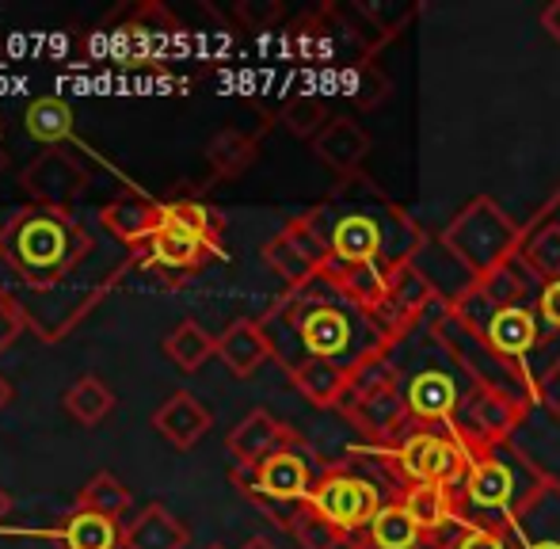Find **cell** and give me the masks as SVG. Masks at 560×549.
<instances>
[{
  "label": "cell",
  "mask_w": 560,
  "mask_h": 549,
  "mask_svg": "<svg viewBox=\"0 0 560 549\" xmlns=\"http://www.w3.org/2000/svg\"><path fill=\"white\" fill-rule=\"evenodd\" d=\"M23 328H27V313H23V305L0 287V351L12 348V340L23 332Z\"/></svg>",
  "instance_id": "cell-38"
},
{
  "label": "cell",
  "mask_w": 560,
  "mask_h": 549,
  "mask_svg": "<svg viewBox=\"0 0 560 549\" xmlns=\"http://www.w3.org/2000/svg\"><path fill=\"white\" fill-rule=\"evenodd\" d=\"M332 260L328 233L320 230V210L302 218H290L279 233L264 245V264L287 282L290 290H305L320 279V271Z\"/></svg>",
  "instance_id": "cell-6"
},
{
  "label": "cell",
  "mask_w": 560,
  "mask_h": 549,
  "mask_svg": "<svg viewBox=\"0 0 560 549\" xmlns=\"http://www.w3.org/2000/svg\"><path fill=\"white\" fill-rule=\"evenodd\" d=\"M218 359L229 366L233 378H252L267 359H275L264 325L252 320V317H236L233 325L218 336Z\"/></svg>",
  "instance_id": "cell-21"
},
{
  "label": "cell",
  "mask_w": 560,
  "mask_h": 549,
  "mask_svg": "<svg viewBox=\"0 0 560 549\" xmlns=\"http://www.w3.org/2000/svg\"><path fill=\"white\" fill-rule=\"evenodd\" d=\"M191 530L164 504H149L122 527V549H187Z\"/></svg>",
  "instance_id": "cell-24"
},
{
  "label": "cell",
  "mask_w": 560,
  "mask_h": 549,
  "mask_svg": "<svg viewBox=\"0 0 560 549\" xmlns=\"http://www.w3.org/2000/svg\"><path fill=\"white\" fill-rule=\"evenodd\" d=\"M115 401L118 397L104 386V378H96V374H84V378H77L73 386L66 389V409L77 423H84V428L104 423L107 416L115 412Z\"/></svg>",
  "instance_id": "cell-30"
},
{
  "label": "cell",
  "mask_w": 560,
  "mask_h": 549,
  "mask_svg": "<svg viewBox=\"0 0 560 549\" xmlns=\"http://www.w3.org/2000/svg\"><path fill=\"white\" fill-rule=\"evenodd\" d=\"M244 549H275L271 542H267V538H252V542L248 546H244Z\"/></svg>",
  "instance_id": "cell-45"
},
{
  "label": "cell",
  "mask_w": 560,
  "mask_h": 549,
  "mask_svg": "<svg viewBox=\"0 0 560 549\" xmlns=\"http://www.w3.org/2000/svg\"><path fill=\"white\" fill-rule=\"evenodd\" d=\"M472 290L485 297V305H492V313H500L511 309V305H523L526 279L511 264H503V268H492L488 274H480V279H472Z\"/></svg>",
  "instance_id": "cell-35"
},
{
  "label": "cell",
  "mask_w": 560,
  "mask_h": 549,
  "mask_svg": "<svg viewBox=\"0 0 560 549\" xmlns=\"http://www.w3.org/2000/svg\"><path fill=\"white\" fill-rule=\"evenodd\" d=\"M523 549H560V542H553V538H541V542H530V546H523Z\"/></svg>",
  "instance_id": "cell-44"
},
{
  "label": "cell",
  "mask_w": 560,
  "mask_h": 549,
  "mask_svg": "<svg viewBox=\"0 0 560 549\" xmlns=\"http://www.w3.org/2000/svg\"><path fill=\"white\" fill-rule=\"evenodd\" d=\"M523 268L541 282L560 279V225H546L541 233H534L523 248H518Z\"/></svg>",
  "instance_id": "cell-34"
},
{
  "label": "cell",
  "mask_w": 560,
  "mask_h": 549,
  "mask_svg": "<svg viewBox=\"0 0 560 549\" xmlns=\"http://www.w3.org/2000/svg\"><path fill=\"white\" fill-rule=\"evenodd\" d=\"M207 549H225V546H207Z\"/></svg>",
  "instance_id": "cell-48"
},
{
  "label": "cell",
  "mask_w": 560,
  "mask_h": 549,
  "mask_svg": "<svg viewBox=\"0 0 560 549\" xmlns=\"http://www.w3.org/2000/svg\"><path fill=\"white\" fill-rule=\"evenodd\" d=\"M161 210H164V199H149V195H141V191H122L115 202H107V207L100 210V225L133 253V248L145 245L156 233Z\"/></svg>",
  "instance_id": "cell-15"
},
{
  "label": "cell",
  "mask_w": 560,
  "mask_h": 549,
  "mask_svg": "<svg viewBox=\"0 0 560 549\" xmlns=\"http://www.w3.org/2000/svg\"><path fill=\"white\" fill-rule=\"evenodd\" d=\"M259 156V138L256 135H244V130H222L214 135V141L207 145V164L218 179H236L256 164Z\"/></svg>",
  "instance_id": "cell-26"
},
{
  "label": "cell",
  "mask_w": 560,
  "mask_h": 549,
  "mask_svg": "<svg viewBox=\"0 0 560 549\" xmlns=\"http://www.w3.org/2000/svg\"><path fill=\"white\" fill-rule=\"evenodd\" d=\"M279 15H282V4H275V0H241V4H236V20L252 31L271 27Z\"/></svg>",
  "instance_id": "cell-39"
},
{
  "label": "cell",
  "mask_w": 560,
  "mask_h": 549,
  "mask_svg": "<svg viewBox=\"0 0 560 549\" xmlns=\"http://www.w3.org/2000/svg\"><path fill=\"white\" fill-rule=\"evenodd\" d=\"M454 549H511L508 527H477V523H469L465 530H457Z\"/></svg>",
  "instance_id": "cell-37"
},
{
  "label": "cell",
  "mask_w": 560,
  "mask_h": 549,
  "mask_svg": "<svg viewBox=\"0 0 560 549\" xmlns=\"http://www.w3.org/2000/svg\"><path fill=\"white\" fill-rule=\"evenodd\" d=\"M225 222L210 207L195 199H164L156 233L130 253L141 268L164 271H202L210 260H225L222 245Z\"/></svg>",
  "instance_id": "cell-2"
},
{
  "label": "cell",
  "mask_w": 560,
  "mask_h": 549,
  "mask_svg": "<svg viewBox=\"0 0 560 549\" xmlns=\"http://www.w3.org/2000/svg\"><path fill=\"white\" fill-rule=\"evenodd\" d=\"M347 420L362 431L366 439H374L377 446H393L400 435L405 423H412L408 416V401H405V389L389 386V389H374V394H362L354 401L343 405Z\"/></svg>",
  "instance_id": "cell-13"
},
{
  "label": "cell",
  "mask_w": 560,
  "mask_h": 549,
  "mask_svg": "<svg viewBox=\"0 0 560 549\" xmlns=\"http://www.w3.org/2000/svg\"><path fill=\"white\" fill-rule=\"evenodd\" d=\"M23 127H27V135L35 141L58 149L61 141L73 135V107H69L66 100L43 96L23 112Z\"/></svg>",
  "instance_id": "cell-31"
},
{
  "label": "cell",
  "mask_w": 560,
  "mask_h": 549,
  "mask_svg": "<svg viewBox=\"0 0 560 549\" xmlns=\"http://www.w3.org/2000/svg\"><path fill=\"white\" fill-rule=\"evenodd\" d=\"M279 119L294 138H310L313 141L320 130L328 127V107H325V100H317V96H294L287 107H282Z\"/></svg>",
  "instance_id": "cell-36"
},
{
  "label": "cell",
  "mask_w": 560,
  "mask_h": 549,
  "mask_svg": "<svg viewBox=\"0 0 560 549\" xmlns=\"http://www.w3.org/2000/svg\"><path fill=\"white\" fill-rule=\"evenodd\" d=\"M541 27H546V35L560 46V0L541 8Z\"/></svg>",
  "instance_id": "cell-41"
},
{
  "label": "cell",
  "mask_w": 560,
  "mask_h": 549,
  "mask_svg": "<svg viewBox=\"0 0 560 549\" xmlns=\"http://www.w3.org/2000/svg\"><path fill=\"white\" fill-rule=\"evenodd\" d=\"M446 241L472 268V279H480V274H488L492 268H503L523 248L518 230L488 199H477L469 210H462V218L446 230Z\"/></svg>",
  "instance_id": "cell-5"
},
{
  "label": "cell",
  "mask_w": 560,
  "mask_h": 549,
  "mask_svg": "<svg viewBox=\"0 0 560 549\" xmlns=\"http://www.w3.org/2000/svg\"><path fill=\"white\" fill-rule=\"evenodd\" d=\"M153 428L161 431L176 451H191V446L214 428V416H210V409L191 389H176V394L153 412Z\"/></svg>",
  "instance_id": "cell-18"
},
{
  "label": "cell",
  "mask_w": 560,
  "mask_h": 549,
  "mask_svg": "<svg viewBox=\"0 0 560 549\" xmlns=\"http://www.w3.org/2000/svg\"><path fill=\"white\" fill-rule=\"evenodd\" d=\"M313 153L332 172H339V176H354L359 164L366 161V153H370V135L359 122L336 115V119H328V127L313 138Z\"/></svg>",
  "instance_id": "cell-23"
},
{
  "label": "cell",
  "mask_w": 560,
  "mask_h": 549,
  "mask_svg": "<svg viewBox=\"0 0 560 549\" xmlns=\"http://www.w3.org/2000/svg\"><path fill=\"white\" fill-rule=\"evenodd\" d=\"M328 248H332V264H347V268L382 264V222L374 214H366V210H347L328 230Z\"/></svg>",
  "instance_id": "cell-14"
},
{
  "label": "cell",
  "mask_w": 560,
  "mask_h": 549,
  "mask_svg": "<svg viewBox=\"0 0 560 549\" xmlns=\"http://www.w3.org/2000/svg\"><path fill=\"white\" fill-rule=\"evenodd\" d=\"M310 507H317L328 523H336L343 535L354 530H370L374 515L382 512V489L374 481L359 474H347V469H328L313 481V492L305 500Z\"/></svg>",
  "instance_id": "cell-7"
},
{
  "label": "cell",
  "mask_w": 560,
  "mask_h": 549,
  "mask_svg": "<svg viewBox=\"0 0 560 549\" xmlns=\"http://www.w3.org/2000/svg\"><path fill=\"white\" fill-rule=\"evenodd\" d=\"M472 454L469 474L457 489H465V500L477 512H508L511 500H515V474L503 458H495V446H477L465 443Z\"/></svg>",
  "instance_id": "cell-11"
},
{
  "label": "cell",
  "mask_w": 560,
  "mask_h": 549,
  "mask_svg": "<svg viewBox=\"0 0 560 549\" xmlns=\"http://www.w3.org/2000/svg\"><path fill=\"white\" fill-rule=\"evenodd\" d=\"M287 530L298 538V546H302V549H343L347 538H351V535H343L336 523H328L325 515H320L317 507H310V504L294 507Z\"/></svg>",
  "instance_id": "cell-33"
},
{
  "label": "cell",
  "mask_w": 560,
  "mask_h": 549,
  "mask_svg": "<svg viewBox=\"0 0 560 549\" xmlns=\"http://www.w3.org/2000/svg\"><path fill=\"white\" fill-rule=\"evenodd\" d=\"M377 454H382V466L389 469L405 489L408 484H450V489H457V484L465 481V474H469V462H472L469 446H465L454 431L439 435L435 428L408 431V435L397 439L393 446H377Z\"/></svg>",
  "instance_id": "cell-3"
},
{
  "label": "cell",
  "mask_w": 560,
  "mask_h": 549,
  "mask_svg": "<svg viewBox=\"0 0 560 549\" xmlns=\"http://www.w3.org/2000/svg\"><path fill=\"white\" fill-rule=\"evenodd\" d=\"M485 340L500 359L518 363V359H526L538 348V313L530 305H511V309L492 313L485 328Z\"/></svg>",
  "instance_id": "cell-22"
},
{
  "label": "cell",
  "mask_w": 560,
  "mask_h": 549,
  "mask_svg": "<svg viewBox=\"0 0 560 549\" xmlns=\"http://www.w3.org/2000/svg\"><path fill=\"white\" fill-rule=\"evenodd\" d=\"M298 305V336H302L305 359H336L343 363V355L354 343V328L339 305L320 302V297H305L302 290H290Z\"/></svg>",
  "instance_id": "cell-9"
},
{
  "label": "cell",
  "mask_w": 560,
  "mask_h": 549,
  "mask_svg": "<svg viewBox=\"0 0 560 549\" xmlns=\"http://www.w3.org/2000/svg\"><path fill=\"white\" fill-rule=\"evenodd\" d=\"M420 542H423V530L416 527V519L405 512L400 500L382 504V512L374 515V523L366 530V546L374 549H420Z\"/></svg>",
  "instance_id": "cell-28"
},
{
  "label": "cell",
  "mask_w": 560,
  "mask_h": 549,
  "mask_svg": "<svg viewBox=\"0 0 560 549\" xmlns=\"http://www.w3.org/2000/svg\"><path fill=\"white\" fill-rule=\"evenodd\" d=\"M164 355L179 366V371L195 374L210 355H218V336H210L199 320H179L168 336H164Z\"/></svg>",
  "instance_id": "cell-27"
},
{
  "label": "cell",
  "mask_w": 560,
  "mask_h": 549,
  "mask_svg": "<svg viewBox=\"0 0 560 549\" xmlns=\"http://www.w3.org/2000/svg\"><path fill=\"white\" fill-rule=\"evenodd\" d=\"M233 484H241L244 497L256 500L264 512H271L279 527H290L294 507L305 504L313 492V469L298 446H287L256 466H236Z\"/></svg>",
  "instance_id": "cell-4"
},
{
  "label": "cell",
  "mask_w": 560,
  "mask_h": 549,
  "mask_svg": "<svg viewBox=\"0 0 560 549\" xmlns=\"http://www.w3.org/2000/svg\"><path fill=\"white\" fill-rule=\"evenodd\" d=\"M77 507H89V512L107 515V519H122V515L130 512V489H126L115 474L100 469V474L77 492Z\"/></svg>",
  "instance_id": "cell-32"
},
{
  "label": "cell",
  "mask_w": 560,
  "mask_h": 549,
  "mask_svg": "<svg viewBox=\"0 0 560 549\" xmlns=\"http://www.w3.org/2000/svg\"><path fill=\"white\" fill-rule=\"evenodd\" d=\"M8 512H12V497H8V492L0 489V519H4Z\"/></svg>",
  "instance_id": "cell-43"
},
{
  "label": "cell",
  "mask_w": 560,
  "mask_h": 549,
  "mask_svg": "<svg viewBox=\"0 0 560 549\" xmlns=\"http://www.w3.org/2000/svg\"><path fill=\"white\" fill-rule=\"evenodd\" d=\"M290 382L313 409H343L351 397V363L336 359H305L302 366L290 371Z\"/></svg>",
  "instance_id": "cell-20"
},
{
  "label": "cell",
  "mask_w": 560,
  "mask_h": 549,
  "mask_svg": "<svg viewBox=\"0 0 560 549\" xmlns=\"http://www.w3.org/2000/svg\"><path fill=\"white\" fill-rule=\"evenodd\" d=\"M61 549H122V527L118 519L96 515L89 507H73L66 519L54 527Z\"/></svg>",
  "instance_id": "cell-25"
},
{
  "label": "cell",
  "mask_w": 560,
  "mask_h": 549,
  "mask_svg": "<svg viewBox=\"0 0 560 549\" xmlns=\"http://www.w3.org/2000/svg\"><path fill=\"white\" fill-rule=\"evenodd\" d=\"M23 191L35 199V207L50 210H73L77 199L89 191V172L77 161L73 153H61V149H46L35 161L23 168L20 176Z\"/></svg>",
  "instance_id": "cell-8"
},
{
  "label": "cell",
  "mask_w": 560,
  "mask_h": 549,
  "mask_svg": "<svg viewBox=\"0 0 560 549\" xmlns=\"http://www.w3.org/2000/svg\"><path fill=\"white\" fill-rule=\"evenodd\" d=\"M8 168V153H4V145H0V172Z\"/></svg>",
  "instance_id": "cell-46"
},
{
  "label": "cell",
  "mask_w": 560,
  "mask_h": 549,
  "mask_svg": "<svg viewBox=\"0 0 560 549\" xmlns=\"http://www.w3.org/2000/svg\"><path fill=\"white\" fill-rule=\"evenodd\" d=\"M538 317L546 320V325L553 328V332H560V279L557 282H546V287H541Z\"/></svg>",
  "instance_id": "cell-40"
},
{
  "label": "cell",
  "mask_w": 560,
  "mask_h": 549,
  "mask_svg": "<svg viewBox=\"0 0 560 549\" xmlns=\"http://www.w3.org/2000/svg\"><path fill=\"white\" fill-rule=\"evenodd\" d=\"M526 416V405L515 401V397L508 394H495V389H488V394H480L477 401L469 405V423L472 431L465 435L457 423H450V431H454L462 443H477V446H495L500 439H508L511 431L523 423Z\"/></svg>",
  "instance_id": "cell-16"
},
{
  "label": "cell",
  "mask_w": 560,
  "mask_h": 549,
  "mask_svg": "<svg viewBox=\"0 0 560 549\" xmlns=\"http://www.w3.org/2000/svg\"><path fill=\"white\" fill-rule=\"evenodd\" d=\"M112 23L118 31L115 43L130 54L126 66H145V61H153V54L161 50L172 35H179V23L168 15V8L153 4V0H149V4L122 8V12L112 15Z\"/></svg>",
  "instance_id": "cell-10"
},
{
  "label": "cell",
  "mask_w": 560,
  "mask_h": 549,
  "mask_svg": "<svg viewBox=\"0 0 560 549\" xmlns=\"http://www.w3.org/2000/svg\"><path fill=\"white\" fill-rule=\"evenodd\" d=\"M397 500L405 504V512L412 515L416 527L423 530L428 542L443 538L450 527L465 530L462 512H457V492L450 489V484H408Z\"/></svg>",
  "instance_id": "cell-17"
},
{
  "label": "cell",
  "mask_w": 560,
  "mask_h": 549,
  "mask_svg": "<svg viewBox=\"0 0 560 549\" xmlns=\"http://www.w3.org/2000/svg\"><path fill=\"white\" fill-rule=\"evenodd\" d=\"M8 401H12V386H8V378L0 374V409H4Z\"/></svg>",
  "instance_id": "cell-42"
},
{
  "label": "cell",
  "mask_w": 560,
  "mask_h": 549,
  "mask_svg": "<svg viewBox=\"0 0 560 549\" xmlns=\"http://www.w3.org/2000/svg\"><path fill=\"white\" fill-rule=\"evenodd\" d=\"M92 256V233L73 210L20 207L0 225V264L27 290L46 294Z\"/></svg>",
  "instance_id": "cell-1"
},
{
  "label": "cell",
  "mask_w": 560,
  "mask_h": 549,
  "mask_svg": "<svg viewBox=\"0 0 560 549\" xmlns=\"http://www.w3.org/2000/svg\"><path fill=\"white\" fill-rule=\"evenodd\" d=\"M405 401L412 423H423V428L443 423V428H450L462 397H457V382L446 371H420L405 386Z\"/></svg>",
  "instance_id": "cell-19"
},
{
  "label": "cell",
  "mask_w": 560,
  "mask_h": 549,
  "mask_svg": "<svg viewBox=\"0 0 560 549\" xmlns=\"http://www.w3.org/2000/svg\"><path fill=\"white\" fill-rule=\"evenodd\" d=\"M347 549H374V546H366V542H351Z\"/></svg>",
  "instance_id": "cell-47"
},
{
  "label": "cell",
  "mask_w": 560,
  "mask_h": 549,
  "mask_svg": "<svg viewBox=\"0 0 560 549\" xmlns=\"http://www.w3.org/2000/svg\"><path fill=\"white\" fill-rule=\"evenodd\" d=\"M385 279H389V302H393V309L400 313L405 325H412V320L435 302V282L416 271V264L385 271Z\"/></svg>",
  "instance_id": "cell-29"
},
{
  "label": "cell",
  "mask_w": 560,
  "mask_h": 549,
  "mask_svg": "<svg viewBox=\"0 0 560 549\" xmlns=\"http://www.w3.org/2000/svg\"><path fill=\"white\" fill-rule=\"evenodd\" d=\"M229 454L236 458V466H256V462L271 458L275 451H287V446H302V435H298L290 423L275 420L267 409H252L225 435Z\"/></svg>",
  "instance_id": "cell-12"
}]
</instances>
